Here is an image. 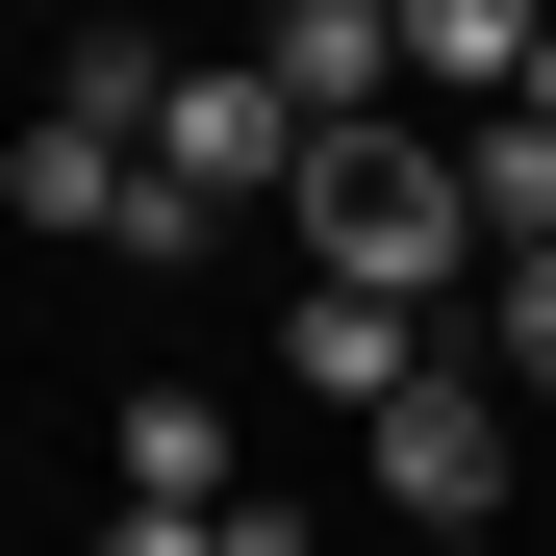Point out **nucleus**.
Here are the masks:
<instances>
[{
    "label": "nucleus",
    "mask_w": 556,
    "mask_h": 556,
    "mask_svg": "<svg viewBox=\"0 0 556 556\" xmlns=\"http://www.w3.org/2000/svg\"><path fill=\"white\" fill-rule=\"evenodd\" d=\"M51 102H76V127H127V152H152V102H177V51H152V26H76V51H51Z\"/></svg>",
    "instance_id": "nucleus-7"
},
{
    "label": "nucleus",
    "mask_w": 556,
    "mask_h": 556,
    "mask_svg": "<svg viewBox=\"0 0 556 556\" xmlns=\"http://www.w3.org/2000/svg\"><path fill=\"white\" fill-rule=\"evenodd\" d=\"M278 203H304V278H354V304H405V329H430V278L481 253L455 228V152H405V127H304Z\"/></svg>",
    "instance_id": "nucleus-1"
},
{
    "label": "nucleus",
    "mask_w": 556,
    "mask_h": 556,
    "mask_svg": "<svg viewBox=\"0 0 556 556\" xmlns=\"http://www.w3.org/2000/svg\"><path fill=\"white\" fill-rule=\"evenodd\" d=\"M253 76H278V127H380V76H405V0H278V26H253Z\"/></svg>",
    "instance_id": "nucleus-3"
},
{
    "label": "nucleus",
    "mask_w": 556,
    "mask_h": 556,
    "mask_svg": "<svg viewBox=\"0 0 556 556\" xmlns=\"http://www.w3.org/2000/svg\"><path fill=\"white\" fill-rule=\"evenodd\" d=\"M506 430H531V405H506V380H455V354H430V380H405L380 430H354V481H380V506H405L430 556H481V506H506Z\"/></svg>",
    "instance_id": "nucleus-2"
},
{
    "label": "nucleus",
    "mask_w": 556,
    "mask_h": 556,
    "mask_svg": "<svg viewBox=\"0 0 556 556\" xmlns=\"http://www.w3.org/2000/svg\"><path fill=\"white\" fill-rule=\"evenodd\" d=\"M531 127H556V26H531Z\"/></svg>",
    "instance_id": "nucleus-11"
},
{
    "label": "nucleus",
    "mask_w": 556,
    "mask_h": 556,
    "mask_svg": "<svg viewBox=\"0 0 556 556\" xmlns=\"http://www.w3.org/2000/svg\"><path fill=\"white\" fill-rule=\"evenodd\" d=\"M481 380H506V405H556V253H506V278H481Z\"/></svg>",
    "instance_id": "nucleus-9"
},
{
    "label": "nucleus",
    "mask_w": 556,
    "mask_h": 556,
    "mask_svg": "<svg viewBox=\"0 0 556 556\" xmlns=\"http://www.w3.org/2000/svg\"><path fill=\"white\" fill-rule=\"evenodd\" d=\"M405 76H506L531 102V0H405Z\"/></svg>",
    "instance_id": "nucleus-8"
},
{
    "label": "nucleus",
    "mask_w": 556,
    "mask_h": 556,
    "mask_svg": "<svg viewBox=\"0 0 556 556\" xmlns=\"http://www.w3.org/2000/svg\"><path fill=\"white\" fill-rule=\"evenodd\" d=\"M0 203H26V228H102V253H127L152 152H127V127H76V102H26V127H0Z\"/></svg>",
    "instance_id": "nucleus-5"
},
{
    "label": "nucleus",
    "mask_w": 556,
    "mask_h": 556,
    "mask_svg": "<svg viewBox=\"0 0 556 556\" xmlns=\"http://www.w3.org/2000/svg\"><path fill=\"white\" fill-rule=\"evenodd\" d=\"M278 380H304V405H354V430H380V405L430 380V329H405V304H354V278H304V304H278Z\"/></svg>",
    "instance_id": "nucleus-4"
},
{
    "label": "nucleus",
    "mask_w": 556,
    "mask_h": 556,
    "mask_svg": "<svg viewBox=\"0 0 556 556\" xmlns=\"http://www.w3.org/2000/svg\"><path fill=\"white\" fill-rule=\"evenodd\" d=\"M203 556H329V531H304V506H278V481H228V531H203Z\"/></svg>",
    "instance_id": "nucleus-10"
},
{
    "label": "nucleus",
    "mask_w": 556,
    "mask_h": 556,
    "mask_svg": "<svg viewBox=\"0 0 556 556\" xmlns=\"http://www.w3.org/2000/svg\"><path fill=\"white\" fill-rule=\"evenodd\" d=\"M127 506H152V531H203V506H228V405H177V380H152V405H127Z\"/></svg>",
    "instance_id": "nucleus-6"
}]
</instances>
